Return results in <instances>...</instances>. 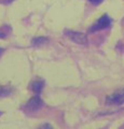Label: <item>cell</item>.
I'll list each match as a JSON object with an SVG mask.
<instances>
[{
    "instance_id": "obj_4",
    "label": "cell",
    "mask_w": 124,
    "mask_h": 129,
    "mask_svg": "<svg viewBox=\"0 0 124 129\" xmlns=\"http://www.w3.org/2000/svg\"><path fill=\"white\" fill-rule=\"evenodd\" d=\"M43 106H44V103H43V101L41 100V98L37 95V96H35V97H33L28 102H27V104H26V109L27 110H29V111H33V112H35V111H37V110H39V109H41Z\"/></svg>"
},
{
    "instance_id": "obj_8",
    "label": "cell",
    "mask_w": 124,
    "mask_h": 129,
    "mask_svg": "<svg viewBox=\"0 0 124 129\" xmlns=\"http://www.w3.org/2000/svg\"><path fill=\"white\" fill-rule=\"evenodd\" d=\"M5 27H2V28H0V39H3V38H6L7 37V35H8V32L6 30H2Z\"/></svg>"
},
{
    "instance_id": "obj_5",
    "label": "cell",
    "mask_w": 124,
    "mask_h": 129,
    "mask_svg": "<svg viewBox=\"0 0 124 129\" xmlns=\"http://www.w3.org/2000/svg\"><path fill=\"white\" fill-rule=\"evenodd\" d=\"M44 86V82L43 81H37V82H34L33 84V89L37 95H39L40 92L42 91V88Z\"/></svg>"
},
{
    "instance_id": "obj_3",
    "label": "cell",
    "mask_w": 124,
    "mask_h": 129,
    "mask_svg": "<svg viewBox=\"0 0 124 129\" xmlns=\"http://www.w3.org/2000/svg\"><path fill=\"white\" fill-rule=\"evenodd\" d=\"M106 102L108 104H114V106H120L124 103V88L117 92H114L111 96L107 97Z\"/></svg>"
},
{
    "instance_id": "obj_1",
    "label": "cell",
    "mask_w": 124,
    "mask_h": 129,
    "mask_svg": "<svg viewBox=\"0 0 124 129\" xmlns=\"http://www.w3.org/2000/svg\"><path fill=\"white\" fill-rule=\"evenodd\" d=\"M111 18L108 16L107 14L103 15L102 17H99L96 23L94 24L93 26L90 28V32H96V31H99V30H103V29H106L111 25Z\"/></svg>"
},
{
    "instance_id": "obj_7",
    "label": "cell",
    "mask_w": 124,
    "mask_h": 129,
    "mask_svg": "<svg viewBox=\"0 0 124 129\" xmlns=\"http://www.w3.org/2000/svg\"><path fill=\"white\" fill-rule=\"evenodd\" d=\"M45 42H46V38H43V37H41V38H35L33 40V44L35 46H39V45H41V44L45 43Z\"/></svg>"
},
{
    "instance_id": "obj_12",
    "label": "cell",
    "mask_w": 124,
    "mask_h": 129,
    "mask_svg": "<svg viewBox=\"0 0 124 129\" xmlns=\"http://www.w3.org/2000/svg\"><path fill=\"white\" fill-rule=\"evenodd\" d=\"M0 114H1V113H0Z\"/></svg>"
},
{
    "instance_id": "obj_6",
    "label": "cell",
    "mask_w": 124,
    "mask_h": 129,
    "mask_svg": "<svg viewBox=\"0 0 124 129\" xmlns=\"http://www.w3.org/2000/svg\"><path fill=\"white\" fill-rule=\"evenodd\" d=\"M12 88L10 86H1L0 87V97H7L12 94Z\"/></svg>"
},
{
    "instance_id": "obj_9",
    "label": "cell",
    "mask_w": 124,
    "mask_h": 129,
    "mask_svg": "<svg viewBox=\"0 0 124 129\" xmlns=\"http://www.w3.org/2000/svg\"><path fill=\"white\" fill-rule=\"evenodd\" d=\"M38 129H53V127L51 126L50 124H43V125H41Z\"/></svg>"
},
{
    "instance_id": "obj_11",
    "label": "cell",
    "mask_w": 124,
    "mask_h": 129,
    "mask_svg": "<svg viewBox=\"0 0 124 129\" xmlns=\"http://www.w3.org/2000/svg\"><path fill=\"white\" fill-rule=\"evenodd\" d=\"M3 53V50H2V48H0V55H1Z\"/></svg>"
},
{
    "instance_id": "obj_10",
    "label": "cell",
    "mask_w": 124,
    "mask_h": 129,
    "mask_svg": "<svg viewBox=\"0 0 124 129\" xmlns=\"http://www.w3.org/2000/svg\"><path fill=\"white\" fill-rule=\"evenodd\" d=\"M90 1L93 3V5H95V6H97V5H99V3H102L104 0H90Z\"/></svg>"
},
{
    "instance_id": "obj_2",
    "label": "cell",
    "mask_w": 124,
    "mask_h": 129,
    "mask_svg": "<svg viewBox=\"0 0 124 129\" xmlns=\"http://www.w3.org/2000/svg\"><path fill=\"white\" fill-rule=\"evenodd\" d=\"M65 35L71 41H73L78 44H86L87 43L86 35L82 34V32H78V31H73V30H66Z\"/></svg>"
}]
</instances>
